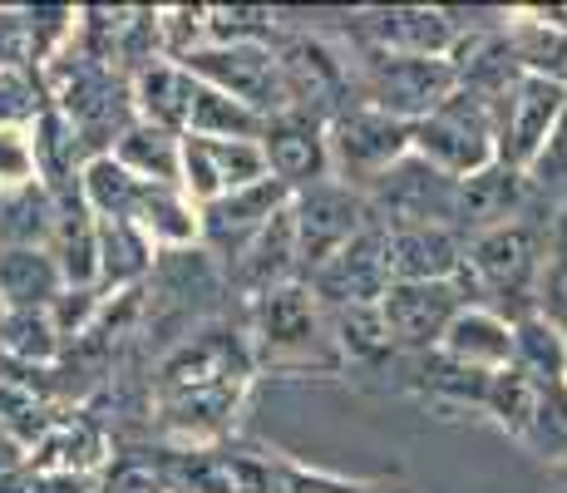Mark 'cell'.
I'll return each instance as SVG.
<instances>
[{"label": "cell", "instance_id": "41", "mask_svg": "<svg viewBox=\"0 0 567 493\" xmlns=\"http://www.w3.org/2000/svg\"><path fill=\"white\" fill-rule=\"evenodd\" d=\"M277 493H365L351 479L321 474V469H301V464H277Z\"/></svg>", "mask_w": 567, "mask_h": 493}, {"label": "cell", "instance_id": "38", "mask_svg": "<svg viewBox=\"0 0 567 493\" xmlns=\"http://www.w3.org/2000/svg\"><path fill=\"white\" fill-rule=\"evenodd\" d=\"M420 386L430 390L434 400L478 404V410H484L494 376H478V370H468V366H460V360H450L444 350H430V356H420Z\"/></svg>", "mask_w": 567, "mask_h": 493}, {"label": "cell", "instance_id": "37", "mask_svg": "<svg viewBox=\"0 0 567 493\" xmlns=\"http://www.w3.org/2000/svg\"><path fill=\"white\" fill-rule=\"evenodd\" d=\"M60 346V326L50 311H6V321H0V350L25 360V366H50Z\"/></svg>", "mask_w": 567, "mask_h": 493}, {"label": "cell", "instance_id": "34", "mask_svg": "<svg viewBox=\"0 0 567 493\" xmlns=\"http://www.w3.org/2000/svg\"><path fill=\"white\" fill-rule=\"evenodd\" d=\"M538 394L543 386L528 376V370L508 366L494 376V386H488V400H484V414H494L498 430H508L514 440L533 430V414H538Z\"/></svg>", "mask_w": 567, "mask_h": 493}, {"label": "cell", "instance_id": "44", "mask_svg": "<svg viewBox=\"0 0 567 493\" xmlns=\"http://www.w3.org/2000/svg\"><path fill=\"white\" fill-rule=\"evenodd\" d=\"M365 493H370V489H365Z\"/></svg>", "mask_w": 567, "mask_h": 493}, {"label": "cell", "instance_id": "32", "mask_svg": "<svg viewBox=\"0 0 567 493\" xmlns=\"http://www.w3.org/2000/svg\"><path fill=\"white\" fill-rule=\"evenodd\" d=\"M326 326H331V341L341 346L346 360H361V366H375V360L395 356V341H390V326L375 306H336L326 311Z\"/></svg>", "mask_w": 567, "mask_h": 493}, {"label": "cell", "instance_id": "43", "mask_svg": "<svg viewBox=\"0 0 567 493\" xmlns=\"http://www.w3.org/2000/svg\"><path fill=\"white\" fill-rule=\"evenodd\" d=\"M0 321H6V306H0Z\"/></svg>", "mask_w": 567, "mask_h": 493}, {"label": "cell", "instance_id": "13", "mask_svg": "<svg viewBox=\"0 0 567 493\" xmlns=\"http://www.w3.org/2000/svg\"><path fill=\"white\" fill-rule=\"evenodd\" d=\"M173 493H277V464L237 449H173L158 459Z\"/></svg>", "mask_w": 567, "mask_h": 493}, {"label": "cell", "instance_id": "31", "mask_svg": "<svg viewBox=\"0 0 567 493\" xmlns=\"http://www.w3.org/2000/svg\"><path fill=\"white\" fill-rule=\"evenodd\" d=\"M188 134L193 138H252V144H261L267 119H261L257 109L237 104L233 94H223V90H213V84L198 80V99H193ZM188 134H183V138H188Z\"/></svg>", "mask_w": 567, "mask_h": 493}, {"label": "cell", "instance_id": "12", "mask_svg": "<svg viewBox=\"0 0 567 493\" xmlns=\"http://www.w3.org/2000/svg\"><path fill=\"white\" fill-rule=\"evenodd\" d=\"M307 287L316 291V301L326 311L336 306H375L380 296L390 291V267H385V223H370L351 247H341L331 261L307 277Z\"/></svg>", "mask_w": 567, "mask_h": 493}, {"label": "cell", "instance_id": "26", "mask_svg": "<svg viewBox=\"0 0 567 493\" xmlns=\"http://www.w3.org/2000/svg\"><path fill=\"white\" fill-rule=\"evenodd\" d=\"M114 158L124 163L134 178L144 183H158V188H178L183 183V138L168 134V129H154V124H128L114 144Z\"/></svg>", "mask_w": 567, "mask_h": 493}, {"label": "cell", "instance_id": "29", "mask_svg": "<svg viewBox=\"0 0 567 493\" xmlns=\"http://www.w3.org/2000/svg\"><path fill=\"white\" fill-rule=\"evenodd\" d=\"M80 188H84V203L94 207V217L109 223V217H128L134 223L138 203H144V178H134V173L124 168V163L114 158V153H94L90 163H84L80 173Z\"/></svg>", "mask_w": 567, "mask_h": 493}, {"label": "cell", "instance_id": "39", "mask_svg": "<svg viewBox=\"0 0 567 493\" xmlns=\"http://www.w3.org/2000/svg\"><path fill=\"white\" fill-rule=\"evenodd\" d=\"M0 424L35 454L45 444V434L60 424V414L45 400H35V390H25L20 380H0Z\"/></svg>", "mask_w": 567, "mask_h": 493}, {"label": "cell", "instance_id": "23", "mask_svg": "<svg viewBox=\"0 0 567 493\" xmlns=\"http://www.w3.org/2000/svg\"><path fill=\"white\" fill-rule=\"evenodd\" d=\"M528 197V183H523V168H508V163H494V168L474 173V178L460 183V223L468 233H494V227L518 223V207Z\"/></svg>", "mask_w": 567, "mask_h": 493}, {"label": "cell", "instance_id": "18", "mask_svg": "<svg viewBox=\"0 0 567 493\" xmlns=\"http://www.w3.org/2000/svg\"><path fill=\"white\" fill-rule=\"evenodd\" d=\"M233 281L243 287V296H252V301H261V296L277 291V287H291V281H307L291 203L243 247V257L233 261Z\"/></svg>", "mask_w": 567, "mask_h": 493}, {"label": "cell", "instance_id": "40", "mask_svg": "<svg viewBox=\"0 0 567 493\" xmlns=\"http://www.w3.org/2000/svg\"><path fill=\"white\" fill-rule=\"evenodd\" d=\"M35 148H30V138L20 134V129H0V183H10V188H25V183H35Z\"/></svg>", "mask_w": 567, "mask_h": 493}, {"label": "cell", "instance_id": "42", "mask_svg": "<svg viewBox=\"0 0 567 493\" xmlns=\"http://www.w3.org/2000/svg\"><path fill=\"white\" fill-rule=\"evenodd\" d=\"M16 469H30V449L0 424V474H16Z\"/></svg>", "mask_w": 567, "mask_h": 493}, {"label": "cell", "instance_id": "14", "mask_svg": "<svg viewBox=\"0 0 567 493\" xmlns=\"http://www.w3.org/2000/svg\"><path fill=\"white\" fill-rule=\"evenodd\" d=\"M271 178L267 153L252 138H183V188L198 203H217L227 193H243Z\"/></svg>", "mask_w": 567, "mask_h": 493}, {"label": "cell", "instance_id": "4", "mask_svg": "<svg viewBox=\"0 0 567 493\" xmlns=\"http://www.w3.org/2000/svg\"><path fill=\"white\" fill-rule=\"evenodd\" d=\"M326 138H331V168L351 188H375L395 163H405L414 153V129L400 124L385 109L365 104V99L351 104L346 114H336L326 124Z\"/></svg>", "mask_w": 567, "mask_h": 493}, {"label": "cell", "instance_id": "35", "mask_svg": "<svg viewBox=\"0 0 567 493\" xmlns=\"http://www.w3.org/2000/svg\"><path fill=\"white\" fill-rule=\"evenodd\" d=\"M134 223L144 227L154 243H173V247L198 243L203 237V223L193 217V207L178 197V188H158V183H148L144 188V203H138Z\"/></svg>", "mask_w": 567, "mask_h": 493}, {"label": "cell", "instance_id": "15", "mask_svg": "<svg viewBox=\"0 0 567 493\" xmlns=\"http://www.w3.org/2000/svg\"><path fill=\"white\" fill-rule=\"evenodd\" d=\"M261 153H267V168L277 183H287L291 193L311 188V183L331 178V138H326L321 119L307 114H277L267 119V134H261Z\"/></svg>", "mask_w": 567, "mask_h": 493}, {"label": "cell", "instance_id": "5", "mask_svg": "<svg viewBox=\"0 0 567 493\" xmlns=\"http://www.w3.org/2000/svg\"><path fill=\"white\" fill-rule=\"evenodd\" d=\"M291 217H297V243H301V267L307 277L321 261H331L341 247H351L355 237L375 223V207L361 188L341 178H326V183H311L291 197Z\"/></svg>", "mask_w": 567, "mask_h": 493}, {"label": "cell", "instance_id": "17", "mask_svg": "<svg viewBox=\"0 0 567 493\" xmlns=\"http://www.w3.org/2000/svg\"><path fill=\"white\" fill-rule=\"evenodd\" d=\"M54 193V233H50V257L60 261L64 287L70 291H94L100 281V217L84 203V188H50Z\"/></svg>", "mask_w": 567, "mask_h": 493}, {"label": "cell", "instance_id": "7", "mask_svg": "<svg viewBox=\"0 0 567 493\" xmlns=\"http://www.w3.org/2000/svg\"><path fill=\"white\" fill-rule=\"evenodd\" d=\"M567 124V90L538 74H518L498 94V163L528 173Z\"/></svg>", "mask_w": 567, "mask_h": 493}, {"label": "cell", "instance_id": "9", "mask_svg": "<svg viewBox=\"0 0 567 493\" xmlns=\"http://www.w3.org/2000/svg\"><path fill=\"white\" fill-rule=\"evenodd\" d=\"M193 80L213 84V90L233 94L237 104L257 109L261 119L287 114V94H281V64L271 45H193L188 60H178Z\"/></svg>", "mask_w": 567, "mask_h": 493}, {"label": "cell", "instance_id": "8", "mask_svg": "<svg viewBox=\"0 0 567 493\" xmlns=\"http://www.w3.org/2000/svg\"><path fill=\"white\" fill-rule=\"evenodd\" d=\"M385 227H454L460 223V183L410 153L365 193Z\"/></svg>", "mask_w": 567, "mask_h": 493}, {"label": "cell", "instance_id": "24", "mask_svg": "<svg viewBox=\"0 0 567 493\" xmlns=\"http://www.w3.org/2000/svg\"><path fill=\"white\" fill-rule=\"evenodd\" d=\"M64 296V271L50 247H6L0 251V306L6 311H50Z\"/></svg>", "mask_w": 567, "mask_h": 493}, {"label": "cell", "instance_id": "28", "mask_svg": "<svg viewBox=\"0 0 567 493\" xmlns=\"http://www.w3.org/2000/svg\"><path fill=\"white\" fill-rule=\"evenodd\" d=\"M104 459V440L100 430H94L90 420H80V414H60V424L45 434V444L30 454V469H40V474H74L84 479L94 464Z\"/></svg>", "mask_w": 567, "mask_h": 493}, {"label": "cell", "instance_id": "27", "mask_svg": "<svg viewBox=\"0 0 567 493\" xmlns=\"http://www.w3.org/2000/svg\"><path fill=\"white\" fill-rule=\"evenodd\" d=\"M508 45H514V60H518L523 74H538V80H553L567 90V20H563V10L518 20V25L508 30Z\"/></svg>", "mask_w": 567, "mask_h": 493}, {"label": "cell", "instance_id": "30", "mask_svg": "<svg viewBox=\"0 0 567 493\" xmlns=\"http://www.w3.org/2000/svg\"><path fill=\"white\" fill-rule=\"evenodd\" d=\"M154 261V237L128 217L100 223V281L104 287H134Z\"/></svg>", "mask_w": 567, "mask_h": 493}, {"label": "cell", "instance_id": "3", "mask_svg": "<svg viewBox=\"0 0 567 493\" xmlns=\"http://www.w3.org/2000/svg\"><path fill=\"white\" fill-rule=\"evenodd\" d=\"M543 267V237L533 223H508L494 227V233H478L464 251V291H484L494 301L498 316H508V301H523V296L543 291L538 281Z\"/></svg>", "mask_w": 567, "mask_h": 493}, {"label": "cell", "instance_id": "36", "mask_svg": "<svg viewBox=\"0 0 567 493\" xmlns=\"http://www.w3.org/2000/svg\"><path fill=\"white\" fill-rule=\"evenodd\" d=\"M514 331H518V360H514L518 370H528L543 386H548V380H567V341L548 316L543 311L523 316Z\"/></svg>", "mask_w": 567, "mask_h": 493}, {"label": "cell", "instance_id": "20", "mask_svg": "<svg viewBox=\"0 0 567 493\" xmlns=\"http://www.w3.org/2000/svg\"><path fill=\"white\" fill-rule=\"evenodd\" d=\"M365 35L380 54H420V60H450L460 50V25L450 10L395 6L365 10Z\"/></svg>", "mask_w": 567, "mask_h": 493}, {"label": "cell", "instance_id": "11", "mask_svg": "<svg viewBox=\"0 0 567 493\" xmlns=\"http://www.w3.org/2000/svg\"><path fill=\"white\" fill-rule=\"evenodd\" d=\"M468 306L460 281H390V291L380 296V316L390 326L395 350H414L430 356L450 336L454 316Z\"/></svg>", "mask_w": 567, "mask_h": 493}, {"label": "cell", "instance_id": "19", "mask_svg": "<svg viewBox=\"0 0 567 493\" xmlns=\"http://www.w3.org/2000/svg\"><path fill=\"white\" fill-rule=\"evenodd\" d=\"M326 326V306L316 301V291L307 281H291V287L267 291L261 301H252V336L271 356H291V350H311Z\"/></svg>", "mask_w": 567, "mask_h": 493}, {"label": "cell", "instance_id": "16", "mask_svg": "<svg viewBox=\"0 0 567 493\" xmlns=\"http://www.w3.org/2000/svg\"><path fill=\"white\" fill-rule=\"evenodd\" d=\"M291 197H297V193H291L287 183H277V178H261V183H252V188H243V193L217 197V203H207L203 217H198V223H203V243L237 261V257H243V247L252 243V237L291 203Z\"/></svg>", "mask_w": 567, "mask_h": 493}, {"label": "cell", "instance_id": "1", "mask_svg": "<svg viewBox=\"0 0 567 493\" xmlns=\"http://www.w3.org/2000/svg\"><path fill=\"white\" fill-rule=\"evenodd\" d=\"M247 380H252V350L233 331H207L178 346L158 370L163 424L188 440H213L237 420Z\"/></svg>", "mask_w": 567, "mask_h": 493}, {"label": "cell", "instance_id": "2", "mask_svg": "<svg viewBox=\"0 0 567 493\" xmlns=\"http://www.w3.org/2000/svg\"><path fill=\"white\" fill-rule=\"evenodd\" d=\"M414 153L454 183L498 163V99L460 84L430 119L414 124Z\"/></svg>", "mask_w": 567, "mask_h": 493}, {"label": "cell", "instance_id": "21", "mask_svg": "<svg viewBox=\"0 0 567 493\" xmlns=\"http://www.w3.org/2000/svg\"><path fill=\"white\" fill-rule=\"evenodd\" d=\"M464 251L454 227H385L390 281H460Z\"/></svg>", "mask_w": 567, "mask_h": 493}, {"label": "cell", "instance_id": "25", "mask_svg": "<svg viewBox=\"0 0 567 493\" xmlns=\"http://www.w3.org/2000/svg\"><path fill=\"white\" fill-rule=\"evenodd\" d=\"M193 99H198V80L183 70L178 60H158L144 74H134V104L144 114V124L168 129V134H188Z\"/></svg>", "mask_w": 567, "mask_h": 493}, {"label": "cell", "instance_id": "6", "mask_svg": "<svg viewBox=\"0 0 567 493\" xmlns=\"http://www.w3.org/2000/svg\"><path fill=\"white\" fill-rule=\"evenodd\" d=\"M460 90L454 60H420V54H380L370 50L365 64V104L395 114L400 124H420Z\"/></svg>", "mask_w": 567, "mask_h": 493}, {"label": "cell", "instance_id": "22", "mask_svg": "<svg viewBox=\"0 0 567 493\" xmlns=\"http://www.w3.org/2000/svg\"><path fill=\"white\" fill-rule=\"evenodd\" d=\"M440 350L460 366L478 370V376H498L518 360V331L508 316H498L494 306H474L468 301L460 316H454L450 336L440 341Z\"/></svg>", "mask_w": 567, "mask_h": 493}, {"label": "cell", "instance_id": "33", "mask_svg": "<svg viewBox=\"0 0 567 493\" xmlns=\"http://www.w3.org/2000/svg\"><path fill=\"white\" fill-rule=\"evenodd\" d=\"M54 233V193L40 183H25L0 203V237L10 247H50Z\"/></svg>", "mask_w": 567, "mask_h": 493}, {"label": "cell", "instance_id": "10", "mask_svg": "<svg viewBox=\"0 0 567 493\" xmlns=\"http://www.w3.org/2000/svg\"><path fill=\"white\" fill-rule=\"evenodd\" d=\"M277 64H281V94H287V114H307L331 124L336 114L355 104L351 99V74L336 60L321 40L311 35H291L277 45Z\"/></svg>", "mask_w": 567, "mask_h": 493}]
</instances>
